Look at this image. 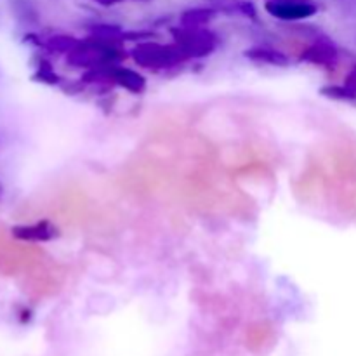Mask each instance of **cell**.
I'll use <instances>...</instances> for the list:
<instances>
[{"label": "cell", "instance_id": "4fadbf2b", "mask_svg": "<svg viewBox=\"0 0 356 356\" xmlns=\"http://www.w3.org/2000/svg\"><path fill=\"white\" fill-rule=\"evenodd\" d=\"M33 79L37 80V82L49 83V86H54V83L59 82V76L56 75L54 70L51 68V65H49V63H44L42 66H38V70H37V73L33 75Z\"/></svg>", "mask_w": 356, "mask_h": 356}, {"label": "cell", "instance_id": "8992f818", "mask_svg": "<svg viewBox=\"0 0 356 356\" xmlns=\"http://www.w3.org/2000/svg\"><path fill=\"white\" fill-rule=\"evenodd\" d=\"M110 79L113 80L117 86L124 87L125 90L132 94H141L146 89V79L138 73L136 70L125 68V66H111L110 68Z\"/></svg>", "mask_w": 356, "mask_h": 356}, {"label": "cell", "instance_id": "9a60e30c", "mask_svg": "<svg viewBox=\"0 0 356 356\" xmlns=\"http://www.w3.org/2000/svg\"><path fill=\"white\" fill-rule=\"evenodd\" d=\"M94 2L99 3V6H103V7H113V6H117V3L125 2V0H94Z\"/></svg>", "mask_w": 356, "mask_h": 356}, {"label": "cell", "instance_id": "e0dca14e", "mask_svg": "<svg viewBox=\"0 0 356 356\" xmlns=\"http://www.w3.org/2000/svg\"><path fill=\"white\" fill-rule=\"evenodd\" d=\"M350 3H353V6H356V0H350Z\"/></svg>", "mask_w": 356, "mask_h": 356}, {"label": "cell", "instance_id": "9c48e42d", "mask_svg": "<svg viewBox=\"0 0 356 356\" xmlns=\"http://www.w3.org/2000/svg\"><path fill=\"white\" fill-rule=\"evenodd\" d=\"M207 2L218 13L242 14V16L250 17V19L257 17V9L252 0H207Z\"/></svg>", "mask_w": 356, "mask_h": 356}, {"label": "cell", "instance_id": "5b68a950", "mask_svg": "<svg viewBox=\"0 0 356 356\" xmlns=\"http://www.w3.org/2000/svg\"><path fill=\"white\" fill-rule=\"evenodd\" d=\"M14 238L23 242H51L58 238L59 229L47 219L33 222V225H17L10 229Z\"/></svg>", "mask_w": 356, "mask_h": 356}, {"label": "cell", "instance_id": "3957f363", "mask_svg": "<svg viewBox=\"0 0 356 356\" xmlns=\"http://www.w3.org/2000/svg\"><path fill=\"white\" fill-rule=\"evenodd\" d=\"M264 10L280 21H302L318 13L315 0H264Z\"/></svg>", "mask_w": 356, "mask_h": 356}, {"label": "cell", "instance_id": "277c9868", "mask_svg": "<svg viewBox=\"0 0 356 356\" xmlns=\"http://www.w3.org/2000/svg\"><path fill=\"white\" fill-rule=\"evenodd\" d=\"M299 61L323 66V68H334L339 61V49L329 37L322 35L306 51H302V54L299 56Z\"/></svg>", "mask_w": 356, "mask_h": 356}, {"label": "cell", "instance_id": "7c38bea8", "mask_svg": "<svg viewBox=\"0 0 356 356\" xmlns=\"http://www.w3.org/2000/svg\"><path fill=\"white\" fill-rule=\"evenodd\" d=\"M320 92L323 94L325 97H330V99L336 101H355L356 99V92H353L351 89H348L346 86H325L320 89Z\"/></svg>", "mask_w": 356, "mask_h": 356}, {"label": "cell", "instance_id": "d6986e66", "mask_svg": "<svg viewBox=\"0 0 356 356\" xmlns=\"http://www.w3.org/2000/svg\"><path fill=\"white\" fill-rule=\"evenodd\" d=\"M355 42H356V37H355Z\"/></svg>", "mask_w": 356, "mask_h": 356}, {"label": "cell", "instance_id": "5bb4252c", "mask_svg": "<svg viewBox=\"0 0 356 356\" xmlns=\"http://www.w3.org/2000/svg\"><path fill=\"white\" fill-rule=\"evenodd\" d=\"M344 86H346L348 89L353 90V92H356V65L348 72L346 79H344Z\"/></svg>", "mask_w": 356, "mask_h": 356}, {"label": "cell", "instance_id": "2e32d148", "mask_svg": "<svg viewBox=\"0 0 356 356\" xmlns=\"http://www.w3.org/2000/svg\"><path fill=\"white\" fill-rule=\"evenodd\" d=\"M2 193H3V188H2V184H0V198H2Z\"/></svg>", "mask_w": 356, "mask_h": 356}, {"label": "cell", "instance_id": "ba28073f", "mask_svg": "<svg viewBox=\"0 0 356 356\" xmlns=\"http://www.w3.org/2000/svg\"><path fill=\"white\" fill-rule=\"evenodd\" d=\"M218 16V10L211 6L204 7H190V9H184L179 16V26L186 28H200L207 26L209 23L216 19Z\"/></svg>", "mask_w": 356, "mask_h": 356}, {"label": "cell", "instance_id": "30bf717a", "mask_svg": "<svg viewBox=\"0 0 356 356\" xmlns=\"http://www.w3.org/2000/svg\"><path fill=\"white\" fill-rule=\"evenodd\" d=\"M13 16L26 26H35L40 21V13L33 0H9Z\"/></svg>", "mask_w": 356, "mask_h": 356}, {"label": "cell", "instance_id": "8fae6325", "mask_svg": "<svg viewBox=\"0 0 356 356\" xmlns=\"http://www.w3.org/2000/svg\"><path fill=\"white\" fill-rule=\"evenodd\" d=\"M42 47L45 49L51 54H66L68 56L70 52L75 51L76 47L80 45L79 38H75L73 35H66V33H58L49 37L47 40L42 42Z\"/></svg>", "mask_w": 356, "mask_h": 356}, {"label": "cell", "instance_id": "ac0fdd59", "mask_svg": "<svg viewBox=\"0 0 356 356\" xmlns=\"http://www.w3.org/2000/svg\"><path fill=\"white\" fill-rule=\"evenodd\" d=\"M141 2H148V0H141Z\"/></svg>", "mask_w": 356, "mask_h": 356}, {"label": "cell", "instance_id": "6da1fadb", "mask_svg": "<svg viewBox=\"0 0 356 356\" xmlns=\"http://www.w3.org/2000/svg\"><path fill=\"white\" fill-rule=\"evenodd\" d=\"M174 44L184 52L188 59L190 58H207L218 49L219 38L218 35L207 26L200 28H186L179 26L172 30Z\"/></svg>", "mask_w": 356, "mask_h": 356}, {"label": "cell", "instance_id": "52a82bcc", "mask_svg": "<svg viewBox=\"0 0 356 356\" xmlns=\"http://www.w3.org/2000/svg\"><path fill=\"white\" fill-rule=\"evenodd\" d=\"M247 59L254 63H259V65H270V66H280V68H285V66L291 65V58H289L285 52L278 51V49L273 47H252L247 49L243 52Z\"/></svg>", "mask_w": 356, "mask_h": 356}, {"label": "cell", "instance_id": "7a4b0ae2", "mask_svg": "<svg viewBox=\"0 0 356 356\" xmlns=\"http://www.w3.org/2000/svg\"><path fill=\"white\" fill-rule=\"evenodd\" d=\"M131 56L139 66L148 70L169 68V66L179 65L184 59H188L176 44L163 45L156 44V42H141L132 49Z\"/></svg>", "mask_w": 356, "mask_h": 356}]
</instances>
